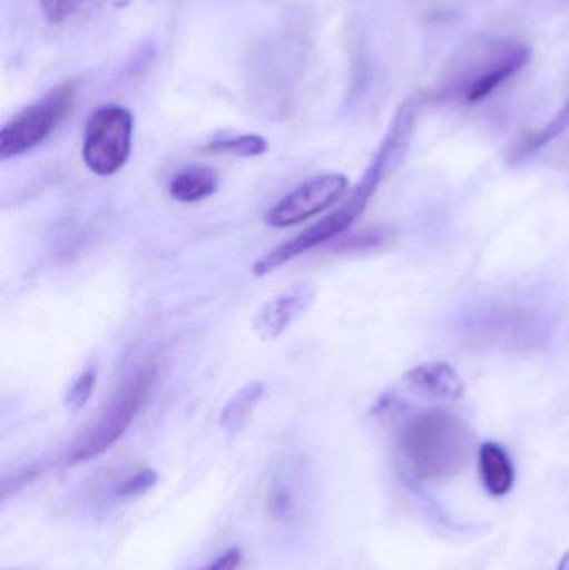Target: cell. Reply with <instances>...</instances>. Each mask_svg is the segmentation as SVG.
Segmentation results:
<instances>
[{
  "label": "cell",
  "instance_id": "obj_1",
  "mask_svg": "<svg viewBox=\"0 0 569 570\" xmlns=\"http://www.w3.org/2000/svg\"><path fill=\"white\" fill-rule=\"evenodd\" d=\"M398 461L408 479L420 484L450 481L464 471L473 434L458 415L443 409L411 415L398 432Z\"/></svg>",
  "mask_w": 569,
  "mask_h": 570
},
{
  "label": "cell",
  "instance_id": "obj_2",
  "mask_svg": "<svg viewBox=\"0 0 569 570\" xmlns=\"http://www.w3.org/2000/svg\"><path fill=\"white\" fill-rule=\"evenodd\" d=\"M159 381V364L149 361L133 377L127 379L114 397L107 402L99 417L84 431L70 451V465L84 464L109 451L133 424L140 411L149 404Z\"/></svg>",
  "mask_w": 569,
  "mask_h": 570
},
{
  "label": "cell",
  "instance_id": "obj_3",
  "mask_svg": "<svg viewBox=\"0 0 569 570\" xmlns=\"http://www.w3.org/2000/svg\"><path fill=\"white\" fill-rule=\"evenodd\" d=\"M531 59V50L521 40H488L461 57L450 79V94L468 104L488 99L498 87L521 72Z\"/></svg>",
  "mask_w": 569,
  "mask_h": 570
},
{
  "label": "cell",
  "instance_id": "obj_4",
  "mask_svg": "<svg viewBox=\"0 0 569 570\" xmlns=\"http://www.w3.org/2000/svg\"><path fill=\"white\" fill-rule=\"evenodd\" d=\"M383 180H386V177H383L380 170L374 169L373 166L367 167L366 173L361 177L351 196L336 210L327 214L320 223L307 227L306 230L297 234L293 239L281 244L266 256L261 257L253 266L254 276H267L279 267L286 266L296 257L303 256L307 250L323 246V244L340 237L341 234L347 233V229L363 216L367 204L373 199Z\"/></svg>",
  "mask_w": 569,
  "mask_h": 570
},
{
  "label": "cell",
  "instance_id": "obj_5",
  "mask_svg": "<svg viewBox=\"0 0 569 570\" xmlns=\"http://www.w3.org/2000/svg\"><path fill=\"white\" fill-rule=\"evenodd\" d=\"M76 80H63L16 114L0 130V159L30 153L66 120L77 99Z\"/></svg>",
  "mask_w": 569,
  "mask_h": 570
},
{
  "label": "cell",
  "instance_id": "obj_6",
  "mask_svg": "<svg viewBox=\"0 0 569 570\" xmlns=\"http://www.w3.org/2000/svg\"><path fill=\"white\" fill-rule=\"evenodd\" d=\"M134 116L127 107L107 104L87 120L82 159L99 177L119 173L133 153Z\"/></svg>",
  "mask_w": 569,
  "mask_h": 570
},
{
  "label": "cell",
  "instance_id": "obj_7",
  "mask_svg": "<svg viewBox=\"0 0 569 570\" xmlns=\"http://www.w3.org/2000/svg\"><path fill=\"white\" fill-rule=\"evenodd\" d=\"M347 189L350 179L344 174L331 173L314 177L284 196L266 214V224L286 229L306 223L340 203Z\"/></svg>",
  "mask_w": 569,
  "mask_h": 570
},
{
  "label": "cell",
  "instance_id": "obj_8",
  "mask_svg": "<svg viewBox=\"0 0 569 570\" xmlns=\"http://www.w3.org/2000/svg\"><path fill=\"white\" fill-rule=\"evenodd\" d=\"M316 288L301 283L274 295L254 315V331L264 341H276L313 305Z\"/></svg>",
  "mask_w": 569,
  "mask_h": 570
},
{
  "label": "cell",
  "instance_id": "obj_9",
  "mask_svg": "<svg viewBox=\"0 0 569 570\" xmlns=\"http://www.w3.org/2000/svg\"><path fill=\"white\" fill-rule=\"evenodd\" d=\"M411 389L440 401H457L464 394V382L448 362H424L406 374Z\"/></svg>",
  "mask_w": 569,
  "mask_h": 570
},
{
  "label": "cell",
  "instance_id": "obj_10",
  "mask_svg": "<svg viewBox=\"0 0 569 570\" xmlns=\"http://www.w3.org/2000/svg\"><path fill=\"white\" fill-rule=\"evenodd\" d=\"M219 189V177L213 167L194 166L179 170L169 183V196L180 204H197L214 196Z\"/></svg>",
  "mask_w": 569,
  "mask_h": 570
},
{
  "label": "cell",
  "instance_id": "obj_11",
  "mask_svg": "<svg viewBox=\"0 0 569 570\" xmlns=\"http://www.w3.org/2000/svg\"><path fill=\"white\" fill-rule=\"evenodd\" d=\"M480 474L484 489L494 498H503L513 489V462L498 442H484L481 445Z\"/></svg>",
  "mask_w": 569,
  "mask_h": 570
},
{
  "label": "cell",
  "instance_id": "obj_12",
  "mask_svg": "<svg viewBox=\"0 0 569 570\" xmlns=\"http://www.w3.org/2000/svg\"><path fill=\"white\" fill-rule=\"evenodd\" d=\"M264 395V384L261 381H253L241 387L233 397L224 405L220 412V425L224 431L236 434L249 421L254 409L259 404Z\"/></svg>",
  "mask_w": 569,
  "mask_h": 570
},
{
  "label": "cell",
  "instance_id": "obj_13",
  "mask_svg": "<svg viewBox=\"0 0 569 570\" xmlns=\"http://www.w3.org/2000/svg\"><path fill=\"white\" fill-rule=\"evenodd\" d=\"M569 129V99L563 104L557 116L541 127V129L533 130V132L524 134L517 146L511 150V160L518 163V160L524 159V157L531 156V154L538 153V150L547 147L548 144L553 142L555 139L567 132Z\"/></svg>",
  "mask_w": 569,
  "mask_h": 570
},
{
  "label": "cell",
  "instance_id": "obj_14",
  "mask_svg": "<svg viewBox=\"0 0 569 570\" xmlns=\"http://www.w3.org/2000/svg\"><path fill=\"white\" fill-rule=\"evenodd\" d=\"M269 149V142L259 134H243V136L223 137L210 140L203 147L204 153L216 156L257 157Z\"/></svg>",
  "mask_w": 569,
  "mask_h": 570
},
{
  "label": "cell",
  "instance_id": "obj_15",
  "mask_svg": "<svg viewBox=\"0 0 569 570\" xmlns=\"http://www.w3.org/2000/svg\"><path fill=\"white\" fill-rule=\"evenodd\" d=\"M97 377H99V368H97V365H89V367L84 368V371L77 375L72 385H70L69 391H67L66 407L73 412L86 407L87 402L92 397L94 389H96Z\"/></svg>",
  "mask_w": 569,
  "mask_h": 570
},
{
  "label": "cell",
  "instance_id": "obj_16",
  "mask_svg": "<svg viewBox=\"0 0 569 570\" xmlns=\"http://www.w3.org/2000/svg\"><path fill=\"white\" fill-rule=\"evenodd\" d=\"M157 474L149 468L139 469V471L124 479L122 484L116 489V495L119 499H134L146 494L156 485Z\"/></svg>",
  "mask_w": 569,
  "mask_h": 570
},
{
  "label": "cell",
  "instance_id": "obj_17",
  "mask_svg": "<svg viewBox=\"0 0 569 570\" xmlns=\"http://www.w3.org/2000/svg\"><path fill=\"white\" fill-rule=\"evenodd\" d=\"M82 3L84 0H40V9L47 22L59 26L69 20Z\"/></svg>",
  "mask_w": 569,
  "mask_h": 570
},
{
  "label": "cell",
  "instance_id": "obj_18",
  "mask_svg": "<svg viewBox=\"0 0 569 570\" xmlns=\"http://www.w3.org/2000/svg\"><path fill=\"white\" fill-rule=\"evenodd\" d=\"M266 504L267 511H269V514L273 515L274 519L286 521V519L293 515V498H291L290 492L281 488V485H273V488H271V491L267 492Z\"/></svg>",
  "mask_w": 569,
  "mask_h": 570
},
{
  "label": "cell",
  "instance_id": "obj_19",
  "mask_svg": "<svg viewBox=\"0 0 569 570\" xmlns=\"http://www.w3.org/2000/svg\"><path fill=\"white\" fill-rule=\"evenodd\" d=\"M241 559H243V554H241L239 549H230V551L220 556V558L206 570H237L241 566Z\"/></svg>",
  "mask_w": 569,
  "mask_h": 570
},
{
  "label": "cell",
  "instance_id": "obj_20",
  "mask_svg": "<svg viewBox=\"0 0 569 570\" xmlns=\"http://www.w3.org/2000/svg\"><path fill=\"white\" fill-rule=\"evenodd\" d=\"M557 570H569V551L563 556V559H561Z\"/></svg>",
  "mask_w": 569,
  "mask_h": 570
}]
</instances>
